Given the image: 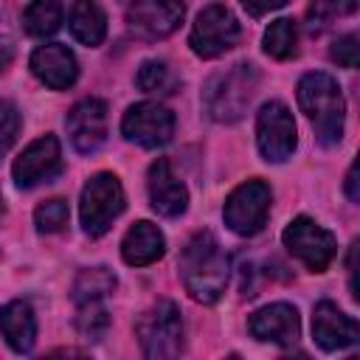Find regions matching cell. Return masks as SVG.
Segmentation results:
<instances>
[{"label":"cell","instance_id":"f546056e","mask_svg":"<svg viewBox=\"0 0 360 360\" xmlns=\"http://www.w3.org/2000/svg\"><path fill=\"white\" fill-rule=\"evenodd\" d=\"M290 0H242V6H245V11L250 14V17H264V14H270V11H278L281 6H287Z\"/></svg>","mask_w":360,"mask_h":360},{"label":"cell","instance_id":"4fadbf2b","mask_svg":"<svg viewBox=\"0 0 360 360\" xmlns=\"http://www.w3.org/2000/svg\"><path fill=\"white\" fill-rule=\"evenodd\" d=\"M107 124H110L107 101H104V98H93V96L76 101V104L70 107L68 118H65L70 143H73V149L82 152V155L96 152V149L107 141Z\"/></svg>","mask_w":360,"mask_h":360},{"label":"cell","instance_id":"d4e9b609","mask_svg":"<svg viewBox=\"0 0 360 360\" xmlns=\"http://www.w3.org/2000/svg\"><path fill=\"white\" fill-rule=\"evenodd\" d=\"M68 217H70L68 202L62 197H51V200H45V202L37 205L34 225H37L39 233H56V231H62L68 225Z\"/></svg>","mask_w":360,"mask_h":360},{"label":"cell","instance_id":"d6986e66","mask_svg":"<svg viewBox=\"0 0 360 360\" xmlns=\"http://www.w3.org/2000/svg\"><path fill=\"white\" fill-rule=\"evenodd\" d=\"M163 253H166V239H163L160 228L146 219L135 222L127 231V236L121 239V256L132 267H146V264L158 262Z\"/></svg>","mask_w":360,"mask_h":360},{"label":"cell","instance_id":"ffe728a7","mask_svg":"<svg viewBox=\"0 0 360 360\" xmlns=\"http://www.w3.org/2000/svg\"><path fill=\"white\" fill-rule=\"evenodd\" d=\"M70 34L82 45H101L107 34V14L96 0H76L70 8Z\"/></svg>","mask_w":360,"mask_h":360},{"label":"cell","instance_id":"e0dca14e","mask_svg":"<svg viewBox=\"0 0 360 360\" xmlns=\"http://www.w3.org/2000/svg\"><path fill=\"white\" fill-rule=\"evenodd\" d=\"M31 73L51 90H68L79 79V62L70 48L51 42L31 53Z\"/></svg>","mask_w":360,"mask_h":360},{"label":"cell","instance_id":"7c38bea8","mask_svg":"<svg viewBox=\"0 0 360 360\" xmlns=\"http://www.w3.org/2000/svg\"><path fill=\"white\" fill-rule=\"evenodd\" d=\"M59 172H62V146L53 135H42L31 141L11 166L14 183L20 188H34L39 183H48Z\"/></svg>","mask_w":360,"mask_h":360},{"label":"cell","instance_id":"83f0119b","mask_svg":"<svg viewBox=\"0 0 360 360\" xmlns=\"http://www.w3.org/2000/svg\"><path fill=\"white\" fill-rule=\"evenodd\" d=\"M357 11V0H309V20L329 22L335 17H349Z\"/></svg>","mask_w":360,"mask_h":360},{"label":"cell","instance_id":"603a6c76","mask_svg":"<svg viewBox=\"0 0 360 360\" xmlns=\"http://www.w3.org/2000/svg\"><path fill=\"white\" fill-rule=\"evenodd\" d=\"M264 53L284 62V59H292L298 53V25L295 20L290 17H281L276 22H270V28L264 31Z\"/></svg>","mask_w":360,"mask_h":360},{"label":"cell","instance_id":"44dd1931","mask_svg":"<svg viewBox=\"0 0 360 360\" xmlns=\"http://www.w3.org/2000/svg\"><path fill=\"white\" fill-rule=\"evenodd\" d=\"M112 290H115V276L110 267H87L76 276L70 295L79 307V304H90V301H104Z\"/></svg>","mask_w":360,"mask_h":360},{"label":"cell","instance_id":"6da1fadb","mask_svg":"<svg viewBox=\"0 0 360 360\" xmlns=\"http://www.w3.org/2000/svg\"><path fill=\"white\" fill-rule=\"evenodd\" d=\"M231 262L211 231H200L180 253V278L186 292L200 304H214L228 287Z\"/></svg>","mask_w":360,"mask_h":360},{"label":"cell","instance_id":"3957f363","mask_svg":"<svg viewBox=\"0 0 360 360\" xmlns=\"http://www.w3.org/2000/svg\"><path fill=\"white\" fill-rule=\"evenodd\" d=\"M259 87V70L250 62H239L225 73H217L202 93L205 112L219 124H233L248 112V104Z\"/></svg>","mask_w":360,"mask_h":360},{"label":"cell","instance_id":"8992f818","mask_svg":"<svg viewBox=\"0 0 360 360\" xmlns=\"http://www.w3.org/2000/svg\"><path fill=\"white\" fill-rule=\"evenodd\" d=\"M239 34L242 28L236 14L222 3H211L197 14L188 34V45L200 59H214L231 51L239 42Z\"/></svg>","mask_w":360,"mask_h":360},{"label":"cell","instance_id":"8fae6325","mask_svg":"<svg viewBox=\"0 0 360 360\" xmlns=\"http://www.w3.org/2000/svg\"><path fill=\"white\" fill-rule=\"evenodd\" d=\"M186 17L183 0H129L127 25L141 39H163L180 28Z\"/></svg>","mask_w":360,"mask_h":360},{"label":"cell","instance_id":"5b68a950","mask_svg":"<svg viewBox=\"0 0 360 360\" xmlns=\"http://www.w3.org/2000/svg\"><path fill=\"white\" fill-rule=\"evenodd\" d=\"M135 335L141 340V349L152 360L177 357L183 352V321L174 301H158L152 304L135 323Z\"/></svg>","mask_w":360,"mask_h":360},{"label":"cell","instance_id":"d6a6232c","mask_svg":"<svg viewBox=\"0 0 360 360\" xmlns=\"http://www.w3.org/2000/svg\"><path fill=\"white\" fill-rule=\"evenodd\" d=\"M0 217H3V197H0Z\"/></svg>","mask_w":360,"mask_h":360},{"label":"cell","instance_id":"4dcf8cb0","mask_svg":"<svg viewBox=\"0 0 360 360\" xmlns=\"http://www.w3.org/2000/svg\"><path fill=\"white\" fill-rule=\"evenodd\" d=\"M346 194H349L352 202L360 200V191H357V160L349 166V174H346Z\"/></svg>","mask_w":360,"mask_h":360},{"label":"cell","instance_id":"ba28073f","mask_svg":"<svg viewBox=\"0 0 360 360\" xmlns=\"http://www.w3.org/2000/svg\"><path fill=\"white\" fill-rule=\"evenodd\" d=\"M281 242H284V248H287L307 270H312V273H323V270L332 264L335 253H338L335 236H332L326 228H321L315 219H309V217H295V219L284 228Z\"/></svg>","mask_w":360,"mask_h":360},{"label":"cell","instance_id":"7a4b0ae2","mask_svg":"<svg viewBox=\"0 0 360 360\" xmlns=\"http://www.w3.org/2000/svg\"><path fill=\"white\" fill-rule=\"evenodd\" d=\"M298 104L309 118L321 146H338L343 138L346 101L338 82L329 73H304L298 82Z\"/></svg>","mask_w":360,"mask_h":360},{"label":"cell","instance_id":"9c48e42d","mask_svg":"<svg viewBox=\"0 0 360 360\" xmlns=\"http://www.w3.org/2000/svg\"><path fill=\"white\" fill-rule=\"evenodd\" d=\"M256 143L267 163H284L292 158L298 132L292 112L281 101H267L256 115Z\"/></svg>","mask_w":360,"mask_h":360},{"label":"cell","instance_id":"2e32d148","mask_svg":"<svg viewBox=\"0 0 360 360\" xmlns=\"http://www.w3.org/2000/svg\"><path fill=\"white\" fill-rule=\"evenodd\" d=\"M146 191H149L152 211H158L166 219H174V217H180L188 208V191H186L183 180L172 172V163L166 158H158L149 166Z\"/></svg>","mask_w":360,"mask_h":360},{"label":"cell","instance_id":"1f68e13d","mask_svg":"<svg viewBox=\"0 0 360 360\" xmlns=\"http://www.w3.org/2000/svg\"><path fill=\"white\" fill-rule=\"evenodd\" d=\"M11 56H14V48L6 39H0V70H6V65L11 62Z\"/></svg>","mask_w":360,"mask_h":360},{"label":"cell","instance_id":"4316f807","mask_svg":"<svg viewBox=\"0 0 360 360\" xmlns=\"http://www.w3.org/2000/svg\"><path fill=\"white\" fill-rule=\"evenodd\" d=\"M17 135H20V110L11 101L0 98V160L14 146Z\"/></svg>","mask_w":360,"mask_h":360},{"label":"cell","instance_id":"ac0fdd59","mask_svg":"<svg viewBox=\"0 0 360 360\" xmlns=\"http://www.w3.org/2000/svg\"><path fill=\"white\" fill-rule=\"evenodd\" d=\"M0 335L6 338V343L17 352L25 354L34 349L37 343V315L31 309L28 301L17 298L0 307Z\"/></svg>","mask_w":360,"mask_h":360},{"label":"cell","instance_id":"52a82bcc","mask_svg":"<svg viewBox=\"0 0 360 360\" xmlns=\"http://www.w3.org/2000/svg\"><path fill=\"white\" fill-rule=\"evenodd\" d=\"M270 202H273V191L264 180H245L225 200L222 208L225 225L236 236H256L267 222Z\"/></svg>","mask_w":360,"mask_h":360},{"label":"cell","instance_id":"277c9868","mask_svg":"<svg viewBox=\"0 0 360 360\" xmlns=\"http://www.w3.org/2000/svg\"><path fill=\"white\" fill-rule=\"evenodd\" d=\"M127 205L121 180L110 172H98L93 174L84 188H82V202H79V217H82V228L87 236H101L110 231V225L121 217Z\"/></svg>","mask_w":360,"mask_h":360},{"label":"cell","instance_id":"f1b7e54d","mask_svg":"<svg viewBox=\"0 0 360 360\" xmlns=\"http://www.w3.org/2000/svg\"><path fill=\"white\" fill-rule=\"evenodd\" d=\"M332 62H338L340 68H357V59H360V45H357V37L354 34H343L332 42V51H329Z\"/></svg>","mask_w":360,"mask_h":360},{"label":"cell","instance_id":"484cf974","mask_svg":"<svg viewBox=\"0 0 360 360\" xmlns=\"http://www.w3.org/2000/svg\"><path fill=\"white\" fill-rule=\"evenodd\" d=\"M110 318H107V309L101 301H90V304H79V318H76V326L84 338H101L104 329H107Z\"/></svg>","mask_w":360,"mask_h":360},{"label":"cell","instance_id":"cb8c5ba5","mask_svg":"<svg viewBox=\"0 0 360 360\" xmlns=\"http://www.w3.org/2000/svg\"><path fill=\"white\" fill-rule=\"evenodd\" d=\"M135 82H138V87H141L143 93H172V84H174L169 65L160 62V59H146V62L138 68Z\"/></svg>","mask_w":360,"mask_h":360},{"label":"cell","instance_id":"5bb4252c","mask_svg":"<svg viewBox=\"0 0 360 360\" xmlns=\"http://www.w3.org/2000/svg\"><path fill=\"white\" fill-rule=\"evenodd\" d=\"M312 338L323 352H340L360 340V326L338 304L321 301L312 309Z\"/></svg>","mask_w":360,"mask_h":360},{"label":"cell","instance_id":"9a60e30c","mask_svg":"<svg viewBox=\"0 0 360 360\" xmlns=\"http://www.w3.org/2000/svg\"><path fill=\"white\" fill-rule=\"evenodd\" d=\"M248 332L256 340L264 343H276V346H292L301 335V321H298V309L292 304L276 301L267 304L262 309H256L248 318Z\"/></svg>","mask_w":360,"mask_h":360},{"label":"cell","instance_id":"7402d4cb","mask_svg":"<svg viewBox=\"0 0 360 360\" xmlns=\"http://www.w3.org/2000/svg\"><path fill=\"white\" fill-rule=\"evenodd\" d=\"M62 25V3L59 0H31L25 14H22V28L25 34L45 39L56 34Z\"/></svg>","mask_w":360,"mask_h":360},{"label":"cell","instance_id":"30bf717a","mask_svg":"<svg viewBox=\"0 0 360 360\" xmlns=\"http://www.w3.org/2000/svg\"><path fill=\"white\" fill-rule=\"evenodd\" d=\"M121 132L127 141H132L143 149L166 146L174 135V112L158 101L132 104L121 118Z\"/></svg>","mask_w":360,"mask_h":360}]
</instances>
